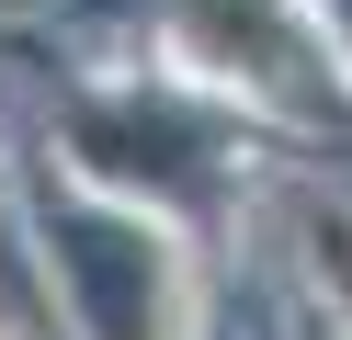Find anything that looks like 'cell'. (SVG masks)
Masks as SVG:
<instances>
[{
    "label": "cell",
    "instance_id": "6da1fadb",
    "mask_svg": "<svg viewBox=\"0 0 352 340\" xmlns=\"http://www.w3.org/2000/svg\"><path fill=\"white\" fill-rule=\"evenodd\" d=\"M57 272L91 340H170V261L137 216H57Z\"/></svg>",
    "mask_w": 352,
    "mask_h": 340
},
{
    "label": "cell",
    "instance_id": "7a4b0ae2",
    "mask_svg": "<svg viewBox=\"0 0 352 340\" xmlns=\"http://www.w3.org/2000/svg\"><path fill=\"white\" fill-rule=\"evenodd\" d=\"M69 148H80V170L91 181H114V193H205V125H193L182 102H80L69 113Z\"/></svg>",
    "mask_w": 352,
    "mask_h": 340
},
{
    "label": "cell",
    "instance_id": "3957f363",
    "mask_svg": "<svg viewBox=\"0 0 352 340\" xmlns=\"http://www.w3.org/2000/svg\"><path fill=\"white\" fill-rule=\"evenodd\" d=\"M193 45H205V57H228L239 80L250 91H284V102H307V45L284 34V12L273 0H193Z\"/></svg>",
    "mask_w": 352,
    "mask_h": 340
},
{
    "label": "cell",
    "instance_id": "277c9868",
    "mask_svg": "<svg viewBox=\"0 0 352 340\" xmlns=\"http://www.w3.org/2000/svg\"><path fill=\"white\" fill-rule=\"evenodd\" d=\"M307 249H318V272H329V295H341V306H352V216H318V238H307Z\"/></svg>",
    "mask_w": 352,
    "mask_h": 340
},
{
    "label": "cell",
    "instance_id": "5b68a950",
    "mask_svg": "<svg viewBox=\"0 0 352 340\" xmlns=\"http://www.w3.org/2000/svg\"><path fill=\"white\" fill-rule=\"evenodd\" d=\"M329 12H341V34H352V0H329Z\"/></svg>",
    "mask_w": 352,
    "mask_h": 340
}]
</instances>
